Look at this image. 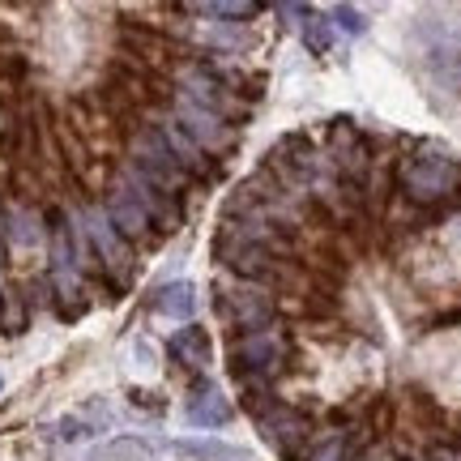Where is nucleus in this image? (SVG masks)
Here are the masks:
<instances>
[{
	"mask_svg": "<svg viewBox=\"0 0 461 461\" xmlns=\"http://www.w3.org/2000/svg\"><path fill=\"white\" fill-rule=\"evenodd\" d=\"M180 457H193V461H244V453L230 445H214V440H180L176 445Z\"/></svg>",
	"mask_w": 461,
	"mask_h": 461,
	"instance_id": "nucleus-11",
	"label": "nucleus"
},
{
	"mask_svg": "<svg viewBox=\"0 0 461 461\" xmlns=\"http://www.w3.org/2000/svg\"><path fill=\"white\" fill-rule=\"evenodd\" d=\"M330 149L338 154V163L350 167V171H359V167H363V146H359V137H355V129H350L346 120H338V124H333Z\"/></svg>",
	"mask_w": 461,
	"mask_h": 461,
	"instance_id": "nucleus-10",
	"label": "nucleus"
},
{
	"mask_svg": "<svg viewBox=\"0 0 461 461\" xmlns=\"http://www.w3.org/2000/svg\"><path fill=\"white\" fill-rule=\"evenodd\" d=\"M107 222H112L120 235H132V240H141V235L149 230L146 193H137V188H115L112 201H107Z\"/></svg>",
	"mask_w": 461,
	"mask_h": 461,
	"instance_id": "nucleus-2",
	"label": "nucleus"
},
{
	"mask_svg": "<svg viewBox=\"0 0 461 461\" xmlns=\"http://www.w3.org/2000/svg\"><path fill=\"white\" fill-rule=\"evenodd\" d=\"M406 197L411 201H440L453 193V184H457V167L448 163L445 154H419L411 167H406Z\"/></svg>",
	"mask_w": 461,
	"mask_h": 461,
	"instance_id": "nucleus-1",
	"label": "nucleus"
},
{
	"mask_svg": "<svg viewBox=\"0 0 461 461\" xmlns=\"http://www.w3.org/2000/svg\"><path fill=\"white\" fill-rule=\"evenodd\" d=\"M205 14H214V17H252L257 14V5L252 0H218V5H201Z\"/></svg>",
	"mask_w": 461,
	"mask_h": 461,
	"instance_id": "nucleus-14",
	"label": "nucleus"
},
{
	"mask_svg": "<svg viewBox=\"0 0 461 461\" xmlns=\"http://www.w3.org/2000/svg\"><path fill=\"white\" fill-rule=\"evenodd\" d=\"M235 363L244 372H278L282 367V338L278 330H257L235 346Z\"/></svg>",
	"mask_w": 461,
	"mask_h": 461,
	"instance_id": "nucleus-3",
	"label": "nucleus"
},
{
	"mask_svg": "<svg viewBox=\"0 0 461 461\" xmlns=\"http://www.w3.org/2000/svg\"><path fill=\"white\" fill-rule=\"evenodd\" d=\"M265 431H269V440L282 448L299 445V436H303V423H299L295 414H274V419H265Z\"/></svg>",
	"mask_w": 461,
	"mask_h": 461,
	"instance_id": "nucleus-12",
	"label": "nucleus"
},
{
	"mask_svg": "<svg viewBox=\"0 0 461 461\" xmlns=\"http://www.w3.org/2000/svg\"><path fill=\"white\" fill-rule=\"evenodd\" d=\"M330 17H308L303 22V43H308V51H330Z\"/></svg>",
	"mask_w": 461,
	"mask_h": 461,
	"instance_id": "nucleus-13",
	"label": "nucleus"
},
{
	"mask_svg": "<svg viewBox=\"0 0 461 461\" xmlns=\"http://www.w3.org/2000/svg\"><path fill=\"white\" fill-rule=\"evenodd\" d=\"M312 461H342V440H333V445H325V448H316Z\"/></svg>",
	"mask_w": 461,
	"mask_h": 461,
	"instance_id": "nucleus-16",
	"label": "nucleus"
},
{
	"mask_svg": "<svg viewBox=\"0 0 461 461\" xmlns=\"http://www.w3.org/2000/svg\"><path fill=\"white\" fill-rule=\"evenodd\" d=\"M184 120H188V137H197V141H205V146H214V141L227 137L222 124H218V115L205 112V107H197V103H184Z\"/></svg>",
	"mask_w": 461,
	"mask_h": 461,
	"instance_id": "nucleus-9",
	"label": "nucleus"
},
{
	"mask_svg": "<svg viewBox=\"0 0 461 461\" xmlns=\"http://www.w3.org/2000/svg\"><path fill=\"white\" fill-rule=\"evenodd\" d=\"M171 355L184 363V367H205V363L214 359V342H210V333L205 330H180L171 338Z\"/></svg>",
	"mask_w": 461,
	"mask_h": 461,
	"instance_id": "nucleus-6",
	"label": "nucleus"
},
{
	"mask_svg": "<svg viewBox=\"0 0 461 461\" xmlns=\"http://www.w3.org/2000/svg\"><path fill=\"white\" fill-rule=\"evenodd\" d=\"M230 316L257 333V330H261V321H269V299H265L261 291H240V295H235V303H230Z\"/></svg>",
	"mask_w": 461,
	"mask_h": 461,
	"instance_id": "nucleus-8",
	"label": "nucleus"
},
{
	"mask_svg": "<svg viewBox=\"0 0 461 461\" xmlns=\"http://www.w3.org/2000/svg\"><path fill=\"white\" fill-rule=\"evenodd\" d=\"M154 308L171 321H188V316L197 312V286L193 282H167L163 291L154 295Z\"/></svg>",
	"mask_w": 461,
	"mask_h": 461,
	"instance_id": "nucleus-7",
	"label": "nucleus"
},
{
	"mask_svg": "<svg viewBox=\"0 0 461 461\" xmlns=\"http://www.w3.org/2000/svg\"><path fill=\"white\" fill-rule=\"evenodd\" d=\"M330 17H333V22H342V31H350V34H363V26H367V22H363L350 5H333Z\"/></svg>",
	"mask_w": 461,
	"mask_h": 461,
	"instance_id": "nucleus-15",
	"label": "nucleus"
},
{
	"mask_svg": "<svg viewBox=\"0 0 461 461\" xmlns=\"http://www.w3.org/2000/svg\"><path fill=\"white\" fill-rule=\"evenodd\" d=\"M86 230H90V240H95V248L103 252V261L129 274V248H124V235H120V230H115L103 214H90V218H86Z\"/></svg>",
	"mask_w": 461,
	"mask_h": 461,
	"instance_id": "nucleus-5",
	"label": "nucleus"
},
{
	"mask_svg": "<svg viewBox=\"0 0 461 461\" xmlns=\"http://www.w3.org/2000/svg\"><path fill=\"white\" fill-rule=\"evenodd\" d=\"M230 419V402L218 384H197L193 397H188V423L197 428H222Z\"/></svg>",
	"mask_w": 461,
	"mask_h": 461,
	"instance_id": "nucleus-4",
	"label": "nucleus"
}]
</instances>
